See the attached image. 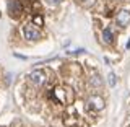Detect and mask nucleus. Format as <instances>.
I'll return each instance as SVG.
<instances>
[{
    "mask_svg": "<svg viewBox=\"0 0 130 127\" xmlns=\"http://www.w3.org/2000/svg\"><path fill=\"white\" fill-rule=\"evenodd\" d=\"M86 109L88 111H96V112L103 111L104 109V100L101 96H98V95L89 96L88 101H86Z\"/></svg>",
    "mask_w": 130,
    "mask_h": 127,
    "instance_id": "1",
    "label": "nucleus"
},
{
    "mask_svg": "<svg viewBox=\"0 0 130 127\" xmlns=\"http://www.w3.org/2000/svg\"><path fill=\"white\" fill-rule=\"evenodd\" d=\"M23 36L28 41H38L41 38L39 30L36 26H32V24H24V26H23Z\"/></svg>",
    "mask_w": 130,
    "mask_h": 127,
    "instance_id": "2",
    "label": "nucleus"
},
{
    "mask_svg": "<svg viewBox=\"0 0 130 127\" xmlns=\"http://www.w3.org/2000/svg\"><path fill=\"white\" fill-rule=\"evenodd\" d=\"M8 13H10V16H13V18H18V16L23 13L21 2H20V0H10V2H8Z\"/></svg>",
    "mask_w": 130,
    "mask_h": 127,
    "instance_id": "3",
    "label": "nucleus"
},
{
    "mask_svg": "<svg viewBox=\"0 0 130 127\" xmlns=\"http://www.w3.org/2000/svg\"><path fill=\"white\" fill-rule=\"evenodd\" d=\"M116 21H117L119 26L125 28L130 23V11L128 10H120L119 13H117V16H116Z\"/></svg>",
    "mask_w": 130,
    "mask_h": 127,
    "instance_id": "4",
    "label": "nucleus"
},
{
    "mask_svg": "<svg viewBox=\"0 0 130 127\" xmlns=\"http://www.w3.org/2000/svg\"><path fill=\"white\" fill-rule=\"evenodd\" d=\"M29 80H31L32 85H36V87H42V85L46 83V75H44V72L36 70V72H32L29 75Z\"/></svg>",
    "mask_w": 130,
    "mask_h": 127,
    "instance_id": "5",
    "label": "nucleus"
},
{
    "mask_svg": "<svg viewBox=\"0 0 130 127\" xmlns=\"http://www.w3.org/2000/svg\"><path fill=\"white\" fill-rule=\"evenodd\" d=\"M52 98L60 104H67L68 101H70L67 98V95H65V88H55L54 91H52Z\"/></svg>",
    "mask_w": 130,
    "mask_h": 127,
    "instance_id": "6",
    "label": "nucleus"
},
{
    "mask_svg": "<svg viewBox=\"0 0 130 127\" xmlns=\"http://www.w3.org/2000/svg\"><path fill=\"white\" fill-rule=\"evenodd\" d=\"M103 41L106 44H112L114 43V34H112V31L109 30V28H104V31H103Z\"/></svg>",
    "mask_w": 130,
    "mask_h": 127,
    "instance_id": "7",
    "label": "nucleus"
},
{
    "mask_svg": "<svg viewBox=\"0 0 130 127\" xmlns=\"http://www.w3.org/2000/svg\"><path fill=\"white\" fill-rule=\"evenodd\" d=\"M32 21H34V24H39L41 26V24H44V18L41 15H34L32 16Z\"/></svg>",
    "mask_w": 130,
    "mask_h": 127,
    "instance_id": "8",
    "label": "nucleus"
},
{
    "mask_svg": "<svg viewBox=\"0 0 130 127\" xmlns=\"http://www.w3.org/2000/svg\"><path fill=\"white\" fill-rule=\"evenodd\" d=\"M107 81H109L111 87H116V75H114V73H109V75H107Z\"/></svg>",
    "mask_w": 130,
    "mask_h": 127,
    "instance_id": "9",
    "label": "nucleus"
},
{
    "mask_svg": "<svg viewBox=\"0 0 130 127\" xmlns=\"http://www.w3.org/2000/svg\"><path fill=\"white\" fill-rule=\"evenodd\" d=\"M91 83L94 85V87H99V85H101V78H99L98 75H93V78H91Z\"/></svg>",
    "mask_w": 130,
    "mask_h": 127,
    "instance_id": "10",
    "label": "nucleus"
},
{
    "mask_svg": "<svg viewBox=\"0 0 130 127\" xmlns=\"http://www.w3.org/2000/svg\"><path fill=\"white\" fill-rule=\"evenodd\" d=\"M80 3L83 7H91L93 3H94V0H80Z\"/></svg>",
    "mask_w": 130,
    "mask_h": 127,
    "instance_id": "11",
    "label": "nucleus"
},
{
    "mask_svg": "<svg viewBox=\"0 0 130 127\" xmlns=\"http://www.w3.org/2000/svg\"><path fill=\"white\" fill-rule=\"evenodd\" d=\"M46 2L49 3V5H59V3L62 2V0H46Z\"/></svg>",
    "mask_w": 130,
    "mask_h": 127,
    "instance_id": "12",
    "label": "nucleus"
},
{
    "mask_svg": "<svg viewBox=\"0 0 130 127\" xmlns=\"http://www.w3.org/2000/svg\"><path fill=\"white\" fill-rule=\"evenodd\" d=\"M127 49H130V39L127 41Z\"/></svg>",
    "mask_w": 130,
    "mask_h": 127,
    "instance_id": "13",
    "label": "nucleus"
}]
</instances>
